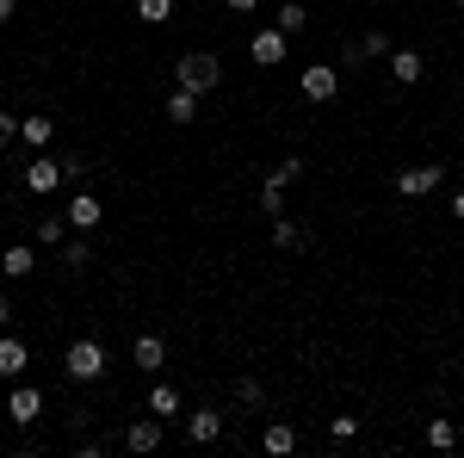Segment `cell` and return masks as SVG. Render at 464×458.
I'll return each mask as SVG.
<instances>
[{
	"instance_id": "obj_1",
	"label": "cell",
	"mask_w": 464,
	"mask_h": 458,
	"mask_svg": "<svg viewBox=\"0 0 464 458\" xmlns=\"http://www.w3.org/2000/svg\"><path fill=\"white\" fill-rule=\"evenodd\" d=\"M174 87H186V93H198V100H205V93L223 87V63H217L211 50H186V56L174 63Z\"/></svg>"
},
{
	"instance_id": "obj_2",
	"label": "cell",
	"mask_w": 464,
	"mask_h": 458,
	"mask_svg": "<svg viewBox=\"0 0 464 458\" xmlns=\"http://www.w3.org/2000/svg\"><path fill=\"white\" fill-rule=\"evenodd\" d=\"M63 378H69V385H100V378H106V347H100L93 335L69 341V347H63Z\"/></svg>"
},
{
	"instance_id": "obj_3",
	"label": "cell",
	"mask_w": 464,
	"mask_h": 458,
	"mask_svg": "<svg viewBox=\"0 0 464 458\" xmlns=\"http://www.w3.org/2000/svg\"><path fill=\"white\" fill-rule=\"evenodd\" d=\"M248 56L260 63V69H279V63L291 56V37L279 32V25H260V32L248 37Z\"/></svg>"
},
{
	"instance_id": "obj_4",
	"label": "cell",
	"mask_w": 464,
	"mask_h": 458,
	"mask_svg": "<svg viewBox=\"0 0 464 458\" xmlns=\"http://www.w3.org/2000/svg\"><path fill=\"white\" fill-rule=\"evenodd\" d=\"M297 87H304V100H310V106H328V100L341 93V69H328V63H310V69L297 74Z\"/></svg>"
},
{
	"instance_id": "obj_5",
	"label": "cell",
	"mask_w": 464,
	"mask_h": 458,
	"mask_svg": "<svg viewBox=\"0 0 464 458\" xmlns=\"http://www.w3.org/2000/svg\"><path fill=\"white\" fill-rule=\"evenodd\" d=\"M37 409H44V390L25 385V378H13V390H6V415H13L19 427H32V422H37Z\"/></svg>"
},
{
	"instance_id": "obj_6",
	"label": "cell",
	"mask_w": 464,
	"mask_h": 458,
	"mask_svg": "<svg viewBox=\"0 0 464 458\" xmlns=\"http://www.w3.org/2000/svg\"><path fill=\"white\" fill-rule=\"evenodd\" d=\"M63 161H56V155H37L32 168H25V192H37V199H44V192H56V186H63Z\"/></svg>"
},
{
	"instance_id": "obj_7",
	"label": "cell",
	"mask_w": 464,
	"mask_h": 458,
	"mask_svg": "<svg viewBox=\"0 0 464 458\" xmlns=\"http://www.w3.org/2000/svg\"><path fill=\"white\" fill-rule=\"evenodd\" d=\"M161 427H168V422H161V415L149 409L143 422H130V427H124V453H155V446H161Z\"/></svg>"
},
{
	"instance_id": "obj_8",
	"label": "cell",
	"mask_w": 464,
	"mask_h": 458,
	"mask_svg": "<svg viewBox=\"0 0 464 458\" xmlns=\"http://www.w3.org/2000/svg\"><path fill=\"white\" fill-rule=\"evenodd\" d=\"M186 440H192V446L223 440V415H217V409H186Z\"/></svg>"
},
{
	"instance_id": "obj_9",
	"label": "cell",
	"mask_w": 464,
	"mask_h": 458,
	"mask_svg": "<svg viewBox=\"0 0 464 458\" xmlns=\"http://www.w3.org/2000/svg\"><path fill=\"white\" fill-rule=\"evenodd\" d=\"M440 180H446V168H402V174H396V192H402V199H428Z\"/></svg>"
},
{
	"instance_id": "obj_10",
	"label": "cell",
	"mask_w": 464,
	"mask_h": 458,
	"mask_svg": "<svg viewBox=\"0 0 464 458\" xmlns=\"http://www.w3.org/2000/svg\"><path fill=\"white\" fill-rule=\"evenodd\" d=\"M69 229H81V236H87V229H100V223H106V211H100V199H93V192H74L69 199Z\"/></svg>"
},
{
	"instance_id": "obj_11",
	"label": "cell",
	"mask_w": 464,
	"mask_h": 458,
	"mask_svg": "<svg viewBox=\"0 0 464 458\" xmlns=\"http://www.w3.org/2000/svg\"><path fill=\"white\" fill-rule=\"evenodd\" d=\"M25 365H32V347L19 335H0V378L13 385V378H25Z\"/></svg>"
},
{
	"instance_id": "obj_12",
	"label": "cell",
	"mask_w": 464,
	"mask_h": 458,
	"mask_svg": "<svg viewBox=\"0 0 464 458\" xmlns=\"http://www.w3.org/2000/svg\"><path fill=\"white\" fill-rule=\"evenodd\" d=\"M384 63H391V81H396V87H415V81L428 74V63H421V50H391Z\"/></svg>"
},
{
	"instance_id": "obj_13",
	"label": "cell",
	"mask_w": 464,
	"mask_h": 458,
	"mask_svg": "<svg viewBox=\"0 0 464 458\" xmlns=\"http://www.w3.org/2000/svg\"><path fill=\"white\" fill-rule=\"evenodd\" d=\"M130 359H137V372H149V378H155V372L168 365V341H161V335H137Z\"/></svg>"
},
{
	"instance_id": "obj_14",
	"label": "cell",
	"mask_w": 464,
	"mask_h": 458,
	"mask_svg": "<svg viewBox=\"0 0 464 458\" xmlns=\"http://www.w3.org/2000/svg\"><path fill=\"white\" fill-rule=\"evenodd\" d=\"M260 446H266L273 458H291V453H297V427H291V422H266Z\"/></svg>"
},
{
	"instance_id": "obj_15",
	"label": "cell",
	"mask_w": 464,
	"mask_h": 458,
	"mask_svg": "<svg viewBox=\"0 0 464 458\" xmlns=\"http://www.w3.org/2000/svg\"><path fill=\"white\" fill-rule=\"evenodd\" d=\"M32 267H37V254H32V248H25V242H13V248H6V254H0V273H6V279H25Z\"/></svg>"
},
{
	"instance_id": "obj_16",
	"label": "cell",
	"mask_w": 464,
	"mask_h": 458,
	"mask_svg": "<svg viewBox=\"0 0 464 458\" xmlns=\"http://www.w3.org/2000/svg\"><path fill=\"white\" fill-rule=\"evenodd\" d=\"M149 409H155L161 422H174V415H186V403H179V390H174V385H155V390H149Z\"/></svg>"
},
{
	"instance_id": "obj_17",
	"label": "cell",
	"mask_w": 464,
	"mask_h": 458,
	"mask_svg": "<svg viewBox=\"0 0 464 458\" xmlns=\"http://www.w3.org/2000/svg\"><path fill=\"white\" fill-rule=\"evenodd\" d=\"M260 211H266V217H285V180H279V174L260 180Z\"/></svg>"
},
{
	"instance_id": "obj_18",
	"label": "cell",
	"mask_w": 464,
	"mask_h": 458,
	"mask_svg": "<svg viewBox=\"0 0 464 458\" xmlns=\"http://www.w3.org/2000/svg\"><path fill=\"white\" fill-rule=\"evenodd\" d=\"M273 25H279V32H285V37H297V32H304V25H310V13H304V0H285V6L273 13Z\"/></svg>"
},
{
	"instance_id": "obj_19",
	"label": "cell",
	"mask_w": 464,
	"mask_h": 458,
	"mask_svg": "<svg viewBox=\"0 0 464 458\" xmlns=\"http://www.w3.org/2000/svg\"><path fill=\"white\" fill-rule=\"evenodd\" d=\"M168 118H174V124H192V118H198V93L174 87V93H168Z\"/></svg>"
},
{
	"instance_id": "obj_20",
	"label": "cell",
	"mask_w": 464,
	"mask_h": 458,
	"mask_svg": "<svg viewBox=\"0 0 464 458\" xmlns=\"http://www.w3.org/2000/svg\"><path fill=\"white\" fill-rule=\"evenodd\" d=\"M44 248H63L69 242V217H37V229H32Z\"/></svg>"
},
{
	"instance_id": "obj_21",
	"label": "cell",
	"mask_w": 464,
	"mask_h": 458,
	"mask_svg": "<svg viewBox=\"0 0 464 458\" xmlns=\"http://www.w3.org/2000/svg\"><path fill=\"white\" fill-rule=\"evenodd\" d=\"M428 446H440V453H452V446H459V422L433 415V422H428Z\"/></svg>"
},
{
	"instance_id": "obj_22",
	"label": "cell",
	"mask_w": 464,
	"mask_h": 458,
	"mask_svg": "<svg viewBox=\"0 0 464 458\" xmlns=\"http://www.w3.org/2000/svg\"><path fill=\"white\" fill-rule=\"evenodd\" d=\"M19 137L32 142V149H44V142L56 137V124H50V118H19Z\"/></svg>"
},
{
	"instance_id": "obj_23",
	"label": "cell",
	"mask_w": 464,
	"mask_h": 458,
	"mask_svg": "<svg viewBox=\"0 0 464 458\" xmlns=\"http://www.w3.org/2000/svg\"><path fill=\"white\" fill-rule=\"evenodd\" d=\"M273 248H304V229H297V223H291V217H273Z\"/></svg>"
},
{
	"instance_id": "obj_24",
	"label": "cell",
	"mask_w": 464,
	"mask_h": 458,
	"mask_svg": "<svg viewBox=\"0 0 464 458\" xmlns=\"http://www.w3.org/2000/svg\"><path fill=\"white\" fill-rule=\"evenodd\" d=\"M137 19L143 25H168L174 19V0H137Z\"/></svg>"
},
{
	"instance_id": "obj_25",
	"label": "cell",
	"mask_w": 464,
	"mask_h": 458,
	"mask_svg": "<svg viewBox=\"0 0 464 458\" xmlns=\"http://www.w3.org/2000/svg\"><path fill=\"white\" fill-rule=\"evenodd\" d=\"M87 260H93V248H87V236H81V229H74L69 242H63V267H87Z\"/></svg>"
},
{
	"instance_id": "obj_26",
	"label": "cell",
	"mask_w": 464,
	"mask_h": 458,
	"mask_svg": "<svg viewBox=\"0 0 464 458\" xmlns=\"http://www.w3.org/2000/svg\"><path fill=\"white\" fill-rule=\"evenodd\" d=\"M236 403H242V409H260V403H266L260 378H242V385H236Z\"/></svg>"
},
{
	"instance_id": "obj_27",
	"label": "cell",
	"mask_w": 464,
	"mask_h": 458,
	"mask_svg": "<svg viewBox=\"0 0 464 458\" xmlns=\"http://www.w3.org/2000/svg\"><path fill=\"white\" fill-rule=\"evenodd\" d=\"M328 434H334V440H353V434H359V415H334V422H328Z\"/></svg>"
},
{
	"instance_id": "obj_28",
	"label": "cell",
	"mask_w": 464,
	"mask_h": 458,
	"mask_svg": "<svg viewBox=\"0 0 464 458\" xmlns=\"http://www.w3.org/2000/svg\"><path fill=\"white\" fill-rule=\"evenodd\" d=\"M273 174L285 180V186H291V180H304V155H285V161H279V168H273Z\"/></svg>"
},
{
	"instance_id": "obj_29",
	"label": "cell",
	"mask_w": 464,
	"mask_h": 458,
	"mask_svg": "<svg viewBox=\"0 0 464 458\" xmlns=\"http://www.w3.org/2000/svg\"><path fill=\"white\" fill-rule=\"evenodd\" d=\"M6 142H19V118H13V112H0V149H6Z\"/></svg>"
},
{
	"instance_id": "obj_30",
	"label": "cell",
	"mask_w": 464,
	"mask_h": 458,
	"mask_svg": "<svg viewBox=\"0 0 464 458\" xmlns=\"http://www.w3.org/2000/svg\"><path fill=\"white\" fill-rule=\"evenodd\" d=\"M0 328H13V297L0 291Z\"/></svg>"
},
{
	"instance_id": "obj_31",
	"label": "cell",
	"mask_w": 464,
	"mask_h": 458,
	"mask_svg": "<svg viewBox=\"0 0 464 458\" xmlns=\"http://www.w3.org/2000/svg\"><path fill=\"white\" fill-rule=\"evenodd\" d=\"M13 13H19V0H0V25H13Z\"/></svg>"
},
{
	"instance_id": "obj_32",
	"label": "cell",
	"mask_w": 464,
	"mask_h": 458,
	"mask_svg": "<svg viewBox=\"0 0 464 458\" xmlns=\"http://www.w3.org/2000/svg\"><path fill=\"white\" fill-rule=\"evenodd\" d=\"M452 217H464V186H459V192H452Z\"/></svg>"
},
{
	"instance_id": "obj_33",
	"label": "cell",
	"mask_w": 464,
	"mask_h": 458,
	"mask_svg": "<svg viewBox=\"0 0 464 458\" xmlns=\"http://www.w3.org/2000/svg\"><path fill=\"white\" fill-rule=\"evenodd\" d=\"M229 6H236V13H254V6H260V0H229Z\"/></svg>"
},
{
	"instance_id": "obj_34",
	"label": "cell",
	"mask_w": 464,
	"mask_h": 458,
	"mask_svg": "<svg viewBox=\"0 0 464 458\" xmlns=\"http://www.w3.org/2000/svg\"><path fill=\"white\" fill-rule=\"evenodd\" d=\"M452 6H464V0H452Z\"/></svg>"
}]
</instances>
